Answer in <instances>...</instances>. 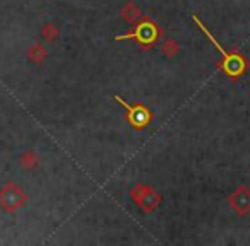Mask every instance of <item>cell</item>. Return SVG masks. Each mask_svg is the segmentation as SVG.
<instances>
[{
    "label": "cell",
    "mask_w": 250,
    "mask_h": 246,
    "mask_svg": "<svg viewBox=\"0 0 250 246\" xmlns=\"http://www.w3.org/2000/svg\"><path fill=\"white\" fill-rule=\"evenodd\" d=\"M192 19H194V22L197 24V28L201 29L202 33H204L206 36H208L209 41L214 45V48L219 52V55H221V62L218 63V69L221 70L225 76H228L229 79H240V77L243 76V74L247 72V60L243 55H240L238 52H228V50H225L221 46V43L218 41V39L214 38V36L211 35V31H209L208 28H206L204 24H202V21L197 18V16H192Z\"/></svg>",
    "instance_id": "1"
},
{
    "label": "cell",
    "mask_w": 250,
    "mask_h": 246,
    "mask_svg": "<svg viewBox=\"0 0 250 246\" xmlns=\"http://www.w3.org/2000/svg\"><path fill=\"white\" fill-rule=\"evenodd\" d=\"M132 26H134L132 31L117 36L115 39H117V41H124V39H136L141 50L149 52V50L154 48V45L160 41L161 36H163V29H161V26L158 24L156 21H153L149 16L143 14V18H141L139 21Z\"/></svg>",
    "instance_id": "2"
},
{
    "label": "cell",
    "mask_w": 250,
    "mask_h": 246,
    "mask_svg": "<svg viewBox=\"0 0 250 246\" xmlns=\"http://www.w3.org/2000/svg\"><path fill=\"white\" fill-rule=\"evenodd\" d=\"M28 204V193L16 181H7L0 188V210L5 214H16Z\"/></svg>",
    "instance_id": "3"
},
{
    "label": "cell",
    "mask_w": 250,
    "mask_h": 246,
    "mask_svg": "<svg viewBox=\"0 0 250 246\" xmlns=\"http://www.w3.org/2000/svg\"><path fill=\"white\" fill-rule=\"evenodd\" d=\"M129 195L134 204L141 208L143 214H151V212L156 210L161 205V202H163V197H161L160 191L154 190L151 185H146V183L134 185V187L130 188Z\"/></svg>",
    "instance_id": "4"
},
{
    "label": "cell",
    "mask_w": 250,
    "mask_h": 246,
    "mask_svg": "<svg viewBox=\"0 0 250 246\" xmlns=\"http://www.w3.org/2000/svg\"><path fill=\"white\" fill-rule=\"evenodd\" d=\"M111 97H113L118 104H122V106L125 108V120H127V123H129L134 130H143L151 123V120H153V111H151L146 104H143V103L129 104L124 97L118 96V94H115V96H111Z\"/></svg>",
    "instance_id": "5"
},
{
    "label": "cell",
    "mask_w": 250,
    "mask_h": 246,
    "mask_svg": "<svg viewBox=\"0 0 250 246\" xmlns=\"http://www.w3.org/2000/svg\"><path fill=\"white\" fill-rule=\"evenodd\" d=\"M226 204L231 207V210L240 217H247L250 214V188L242 185L236 190H233L226 198Z\"/></svg>",
    "instance_id": "6"
},
{
    "label": "cell",
    "mask_w": 250,
    "mask_h": 246,
    "mask_svg": "<svg viewBox=\"0 0 250 246\" xmlns=\"http://www.w3.org/2000/svg\"><path fill=\"white\" fill-rule=\"evenodd\" d=\"M120 18H122V21L127 22V24H136V22L143 18V11H141L136 2L129 0V2H125V4L122 5Z\"/></svg>",
    "instance_id": "7"
},
{
    "label": "cell",
    "mask_w": 250,
    "mask_h": 246,
    "mask_svg": "<svg viewBox=\"0 0 250 246\" xmlns=\"http://www.w3.org/2000/svg\"><path fill=\"white\" fill-rule=\"evenodd\" d=\"M26 57L31 63L35 65H43L48 58V50L45 48L43 43H31L28 46V52H26Z\"/></svg>",
    "instance_id": "8"
},
{
    "label": "cell",
    "mask_w": 250,
    "mask_h": 246,
    "mask_svg": "<svg viewBox=\"0 0 250 246\" xmlns=\"http://www.w3.org/2000/svg\"><path fill=\"white\" fill-rule=\"evenodd\" d=\"M19 166H21L24 171H35L36 168L40 166L38 152H36V151H33V149L24 151V152L19 156Z\"/></svg>",
    "instance_id": "9"
},
{
    "label": "cell",
    "mask_w": 250,
    "mask_h": 246,
    "mask_svg": "<svg viewBox=\"0 0 250 246\" xmlns=\"http://www.w3.org/2000/svg\"><path fill=\"white\" fill-rule=\"evenodd\" d=\"M40 36H42L45 41L48 43H53L59 39L60 36V29L59 26L55 24V22H45V24L42 26V29H40Z\"/></svg>",
    "instance_id": "10"
},
{
    "label": "cell",
    "mask_w": 250,
    "mask_h": 246,
    "mask_svg": "<svg viewBox=\"0 0 250 246\" xmlns=\"http://www.w3.org/2000/svg\"><path fill=\"white\" fill-rule=\"evenodd\" d=\"M161 53H163L167 58H175V57L180 53V46L175 41L173 38H167L161 43Z\"/></svg>",
    "instance_id": "11"
}]
</instances>
